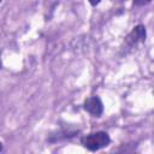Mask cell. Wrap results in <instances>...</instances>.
<instances>
[{"label":"cell","mask_w":154,"mask_h":154,"mask_svg":"<svg viewBox=\"0 0 154 154\" xmlns=\"http://www.w3.org/2000/svg\"><path fill=\"white\" fill-rule=\"evenodd\" d=\"M0 2H1V0H0Z\"/></svg>","instance_id":"52a82bcc"},{"label":"cell","mask_w":154,"mask_h":154,"mask_svg":"<svg viewBox=\"0 0 154 154\" xmlns=\"http://www.w3.org/2000/svg\"><path fill=\"white\" fill-rule=\"evenodd\" d=\"M144 40H146V28L143 25H137L128 35V37L125 38L124 43H125L126 49H132L138 43L144 42Z\"/></svg>","instance_id":"7a4b0ae2"},{"label":"cell","mask_w":154,"mask_h":154,"mask_svg":"<svg viewBox=\"0 0 154 154\" xmlns=\"http://www.w3.org/2000/svg\"><path fill=\"white\" fill-rule=\"evenodd\" d=\"M4 152V144H2V142H0V153H2Z\"/></svg>","instance_id":"8992f818"},{"label":"cell","mask_w":154,"mask_h":154,"mask_svg":"<svg viewBox=\"0 0 154 154\" xmlns=\"http://www.w3.org/2000/svg\"><path fill=\"white\" fill-rule=\"evenodd\" d=\"M83 107L93 117H101V114L103 113V103H102L101 99L96 95H93V96L88 97L84 101Z\"/></svg>","instance_id":"3957f363"},{"label":"cell","mask_w":154,"mask_h":154,"mask_svg":"<svg viewBox=\"0 0 154 154\" xmlns=\"http://www.w3.org/2000/svg\"><path fill=\"white\" fill-rule=\"evenodd\" d=\"M149 2H152V0H134V4L136 6H144Z\"/></svg>","instance_id":"277c9868"},{"label":"cell","mask_w":154,"mask_h":154,"mask_svg":"<svg viewBox=\"0 0 154 154\" xmlns=\"http://www.w3.org/2000/svg\"><path fill=\"white\" fill-rule=\"evenodd\" d=\"M81 143L88 150L96 152V150H100V149L107 147L111 143V138H109L107 132H105V131H96V132H91V134L82 137Z\"/></svg>","instance_id":"6da1fadb"},{"label":"cell","mask_w":154,"mask_h":154,"mask_svg":"<svg viewBox=\"0 0 154 154\" xmlns=\"http://www.w3.org/2000/svg\"><path fill=\"white\" fill-rule=\"evenodd\" d=\"M100 1H101V0H89V2H90L91 6H96L97 4H100Z\"/></svg>","instance_id":"5b68a950"}]
</instances>
